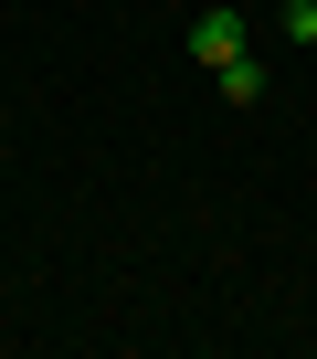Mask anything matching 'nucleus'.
<instances>
[{"label":"nucleus","mask_w":317,"mask_h":359,"mask_svg":"<svg viewBox=\"0 0 317 359\" xmlns=\"http://www.w3.org/2000/svg\"><path fill=\"white\" fill-rule=\"evenodd\" d=\"M191 53H201L212 74H222V64H243V53H254V43H243V11H201V22H191Z\"/></svg>","instance_id":"obj_1"},{"label":"nucleus","mask_w":317,"mask_h":359,"mask_svg":"<svg viewBox=\"0 0 317 359\" xmlns=\"http://www.w3.org/2000/svg\"><path fill=\"white\" fill-rule=\"evenodd\" d=\"M212 85H222V95H233V106H254V95H264V74H254V53H243V64H222V74H212Z\"/></svg>","instance_id":"obj_2"},{"label":"nucleus","mask_w":317,"mask_h":359,"mask_svg":"<svg viewBox=\"0 0 317 359\" xmlns=\"http://www.w3.org/2000/svg\"><path fill=\"white\" fill-rule=\"evenodd\" d=\"M285 43H317V0H285Z\"/></svg>","instance_id":"obj_3"}]
</instances>
